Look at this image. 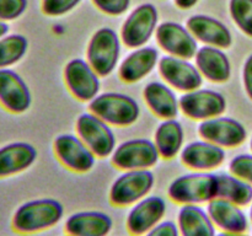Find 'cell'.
Instances as JSON below:
<instances>
[{
  "label": "cell",
  "instance_id": "obj_1",
  "mask_svg": "<svg viewBox=\"0 0 252 236\" xmlns=\"http://www.w3.org/2000/svg\"><path fill=\"white\" fill-rule=\"evenodd\" d=\"M64 208L61 202L53 198H39L21 204L12 215L14 231L30 235L53 228L62 220Z\"/></svg>",
  "mask_w": 252,
  "mask_h": 236
},
{
  "label": "cell",
  "instance_id": "obj_2",
  "mask_svg": "<svg viewBox=\"0 0 252 236\" xmlns=\"http://www.w3.org/2000/svg\"><path fill=\"white\" fill-rule=\"evenodd\" d=\"M217 175L209 172H194L184 175L171 182L167 196L175 203L202 204L217 198Z\"/></svg>",
  "mask_w": 252,
  "mask_h": 236
},
{
  "label": "cell",
  "instance_id": "obj_3",
  "mask_svg": "<svg viewBox=\"0 0 252 236\" xmlns=\"http://www.w3.org/2000/svg\"><path fill=\"white\" fill-rule=\"evenodd\" d=\"M91 113L112 125H130L139 117V106L130 96L105 92L96 96L89 105Z\"/></svg>",
  "mask_w": 252,
  "mask_h": 236
},
{
  "label": "cell",
  "instance_id": "obj_4",
  "mask_svg": "<svg viewBox=\"0 0 252 236\" xmlns=\"http://www.w3.org/2000/svg\"><path fill=\"white\" fill-rule=\"evenodd\" d=\"M154 186V175L149 170H129L111 186L108 198L116 206H128L147 197Z\"/></svg>",
  "mask_w": 252,
  "mask_h": 236
},
{
  "label": "cell",
  "instance_id": "obj_5",
  "mask_svg": "<svg viewBox=\"0 0 252 236\" xmlns=\"http://www.w3.org/2000/svg\"><path fill=\"white\" fill-rule=\"evenodd\" d=\"M121 43L117 33L108 27L97 30L88 47V63L100 76L113 71L120 58Z\"/></svg>",
  "mask_w": 252,
  "mask_h": 236
},
{
  "label": "cell",
  "instance_id": "obj_6",
  "mask_svg": "<svg viewBox=\"0 0 252 236\" xmlns=\"http://www.w3.org/2000/svg\"><path fill=\"white\" fill-rule=\"evenodd\" d=\"M79 138L97 157H107L116 149V137L108 123L94 113H84L76 120Z\"/></svg>",
  "mask_w": 252,
  "mask_h": 236
},
{
  "label": "cell",
  "instance_id": "obj_7",
  "mask_svg": "<svg viewBox=\"0 0 252 236\" xmlns=\"http://www.w3.org/2000/svg\"><path fill=\"white\" fill-rule=\"evenodd\" d=\"M155 143L149 139H132L122 143L112 154V164L121 170H148L159 160Z\"/></svg>",
  "mask_w": 252,
  "mask_h": 236
},
{
  "label": "cell",
  "instance_id": "obj_8",
  "mask_svg": "<svg viewBox=\"0 0 252 236\" xmlns=\"http://www.w3.org/2000/svg\"><path fill=\"white\" fill-rule=\"evenodd\" d=\"M180 110L192 119L219 117L226 110V101L221 93L207 88L189 91L180 98Z\"/></svg>",
  "mask_w": 252,
  "mask_h": 236
},
{
  "label": "cell",
  "instance_id": "obj_9",
  "mask_svg": "<svg viewBox=\"0 0 252 236\" xmlns=\"http://www.w3.org/2000/svg\"><path fill=\"white\" fill-rule=\"evenodd\" d=\"M158 22V10L153 4L138 6L122 27V41L129 48L144 46L152 37Z\"/></svg>",
  "mask_w": 252,
  "mask_h": 236
},
{
  "label": "cell",
  "instance_id": "obj_10",
  "mask_svg": "<svg viewBox=\"0 0 252 236\" xmlns=\"http://www.w3.org/2000/svg\"><path fill=\"white\" fill-rule=\"evenodd\" d=\"M157 41L170 56L191 59L198 51L196 37L189 29L176 22H162L157 29Z\"/></svg>",
  "mask_w": 252,
  "mask_h": 236
},
{
  "label": "cell",
  "instance_id": "obj_11",
  "mask_svg": "<svg viewBox=\"0 0 252 236\" xmlns=\"http://www.w3.org/2000/svg\"><path fill=\"white\" fill-rule=\"evenodd\" d=\"M198 133L204 140L221 148H235L246 139L245 127L234 118L214 117L204 119L199 124Z\"/></svg>",
  "mask_w": 252,
  "mask_h": 236
},
{
  "label": "cell",
  "instance_id": "obj_12",
  "mask_svg": "<svg viewBox=\"0 0 252 236\" xmlns=\"http://www.w3.org/2000/svg\"><path fill=\"white\" fill-rule=\"evenodd\" d=\"M166 213V203L159 196L144 197L134 204L127 216V230L133 236H143L161 221Z\"/></svg>",
  "mask_w": 252,
  "mask_h": 236
},
{
  "label": "cell",
  "instance_id": "obj_13",
  "mask_svg": "<svg viewBox=\"0 0 252 236\" xmlns=\"http://www.w3.org/2000/svg\"><path fill=\"white\" fill-rule=\"evenodd\" d=\"M69 91L81 101H91L100 91L98 74L84 59H71L64 71Z\"/></svg>",
  "mask_w": 252,
  "mask_h": 236
},
{
  "label": "cell",
  "instance_id": "obj_14",
  "mask_svg": "<svg viewBox=\"0 0 252 236\" xmlns=\"http://www.w3.org/2000/svg\"><path fill=\"white\" fill-rule=\"evenodd\" d=\"M159 71L162 78L180 91L197 90L203 83V76L198 68L187 59L174 56H165L159 60Z\"/></svg>",
  "mask_w": 252,
  "mask_h": 236
},
{
  "label": "cell",
  "instance_id": "obj_15",
  "mask_svg": "<svg viewBox=\"0 0 252 236\" xmlns=\"http://www.w3.org/2000/svg\"><path fill=\"white\" fill-rule=\"evenodd\" d=\"M54 152L57 157L69 170L75 172H88L95 164V154L78 137L70 134L59 135L54 140Z\"/></svg>",
  "mask_w": 252,
  "mask_h": 236
},
{
  "label": "cell",
  "instance_id": "obj_16",
  "mask_svg": "<svg viewBox=\"0 0 252 236\" xmlns=\"http://www.w3.org/2000/svg\"><path fill=\"white\" fill-rule=\"evenodd\" d=\"M31 102V92L24 79L11 69H0V105L11 113H22Z\"/></svg>",
  "mask_w": 252,
  "mask_h": 236
},
{
  "label": "cell",
  "instance_id": "obj_17",
  "mask_svg": "<svg viewBox=\"0 0 252 236\" xmlns=\"http://www.w3.org/2000/svg\"><path fill=\"white\" fill-rule=\"evenodd\" d=\"M181 160L187 167L197 171H208L220 166L225 160V151L208 140L189 143L181 152Z\"/></svg>",
  "mask_w": 252,
  "mask_h": 236
},
{
  "label": "cell",
  "instance_id": "obj_18",
  "mask_svg": "<svg viewBox=\"0 0 252 236\" xmlns=\"http://www.w3.org/2000/svg\"><path fill=\"white\" fill-rule=\"evenodd\" d=\"M207 213L214 225L225 233H245L249 229V219L241 206L221 198L208 202Z\"/></svg>",
  "mask_w": 252,
  "mask_h": 236
},
{
  "label": "cell",
  "instance_id": "obj_19",
  "mask_svg": "<svg viewBox=\"0 0 252 236\" xmlns=\"http://www.w3.org/2000/svg\"><path fill=\"white\" fill-rule=\"evenodd\" d=\"M187 29L197 39L207 46L228 48L233 42V36L228 27L214 17L194 15L187 21Z\"/></svg>",
  "mask_w": 252,
  "mask_h": 236
},
{
  "label": "cell",
  "instance_id": "obj_20",
  "mask_svg": "<svg viewBox=\"0 0 252 236\" xmlns=\"http://www.w3.org/2000/svg\"><path fill=\"white\" fill-rule=\"evenodd\" d=\"M112 226L108 214L95 210L74 213L65 221V231L71 236H107Z\"/></svg>",
  "mask_w": 252,
  "mask_h": 236
},
{
  "label": "cell",
  "instance_id": "obj_21",
  "mask_svg": "<svg viewBox=\"0 0 252 236\" xmlns=\"http://www.w3.org/2000/svg\"><path fill=\"white\" fill-rule=\"evenodd\" d=\"M37 157L31 144L15 142L0 148V178L14 176L29 169Z\"/></svg>",
  "mask_w": 252,
  "mask_h": 236
},
{
  "label": "cell",
  "instance_id": "obj_22",
  "mask_svg": "<svg viewBox=\"0 0 252 236\" xmlns=\"http://www.w3.org/2000/svg\"><path fill=\"white\" fill-rule=\"evenodd\" d=\"M199 73L213 83H224L230 78L231 65L226 54L218 47L204 46L196 53Z\"/></svg>",
  "mask_w": 252,
  "mask_h": 236
},
{
  "label": "cell",
  "instance_id": "obj_23",
  "mask_svg": "<svg viewBox=\"0 0 252 236\" xmlns=\"http://www.w3.org/2000/svg\"><path fill=\"white\" fill-rule=\"evenodd\" d=\"M180 236H216V225L209 214L197 204H185L179 211Z\"/></svg>",
  "mask_w": 252,
  "mask_h": 236
},
{
  "label": "cell",
  "instance_id": "obj_24",
  "mask_svg": "<svg viewBox=\"0 0 252 236\" xmlns=\"http://www.w3.org/2000/svg\"><path fill=\"white\" fill-rule=\"evenodd\" d=\"M159 53L152 47H140L130 53L120 66V78L126 83H137L157 65Z\"/></svg>",
  "mask_w": 252,
  "mask_h": 236
},
{
  "label": "cell",
  "instance_id": "obj_25",
  "mask_svg": "<svg viewBox=\"0 0 252 236\" xmlns=\"http://www.w3.org/2000/svg\"><path fill=\"white\" fill-rule=\"evenodd\" d=\"M144 100L153 113L164 119H174L180 110V101L174 91L162 83L153 81L144 88Z\"/></svg>",
  "mask_w": 252,
  "mask_h": 236
},
{
  "label": "cell",
  "instance_id": "obj_26",
  "mask_svg": "<svg viewBox=\"0 0 252 236\" xmlns=\"http://www.w3.org/2000/svg\"><path fill=\"white\" fill-rule=\"evenodd\" d=\"M217 198L225 199L239 206L252 203V184L235 175H217Z\"/></svg>",
  "mask_w": 252,
  "mask_h": 236
},
{
  "label": "cell",
  "instance_id": "obj_27",
  "mask_svg": "<svg viewBox=\"0 0 252 236\" xmlns=\"http://www.w3.org/2000/svg\"><path fill=\"white\" fill-rule=\"evenodd\" d=\"M184 128L176 119H165L155 132V145L160 156L172 159L184 144Z\"/></svg>",
  "mask_w": 252,
  "mask_h": 236
},
{
  "label": "cell",
  "instance_id": "obj_28",
  "mask_svg": "<svg viewBox=\"0 0 252 236\" xmlns=\"http://www.w3.org/2000/svg\"><path fill=\"white\" fill-rule=\"evenodd\" d=\"M29 42L22 34H6L0 38V69L9 68L21 60L27 52Z\"/></svg>",
  "mask_w": 252,
  "mask_h": 236
},
{
  "label": "cell",
  "instance_id": "obj_29",
  "mask_svg": "<svg viewBox=\"0 0 252 236\" xmlns=\"http://www.w3.org/2000/svg\"><path fill=\"white\" fill-rule=\"evenodd\" d=\"M230 14L241 31L252 37V0H230Z\"/></svg>",
  "mask_w": 252,
  "mask_h": 236
},
{
  "label": "cell",
  "instance_id": "obj_30",
  "mask_svg": "<svg viewBox=\"0 0 252 236\" xmlns=\"http://www.w3.org/2000/svg\"><path fill=\"white\" fill-rule=\"evenodd\" d=\"M229 169L231 174L252 184V155H238L230 161Z\"/></svg>",
  "mask_w": 252,
  "mask_h": 236
},
{
  "label": "cell",
  "instance_id": "obj_31",
  "mask_svg": "<svg viewBox=\"0 0 252 236\" xmlns=\"http://www.w3.org/2000/svg\"><path fill=\"white\" fill-rule=\"evenodd\" d=\"M27 7V0H0V21H12L21 16Z\"/></svg>",
  "mask_w": 252,
  "mask_h": 236
},
{
  "label": "cell",
  "instance_id": "obj_32",
  "mask_svg": "<svg viewBox=\"0 0 252 236\" xmlns=\"http://www.w3.org/2000/svg\"><path fill=\"white\" fill-rule=\"evenodd\" d=\"M81 0H43L42 10L49 16H59L70 11Z\"/></svg>",
  "mask_w": 252,
  "mask_h": 236
},
{
  "label": "cell",
  "instance_id": "obj_33",
  "mask_svg": "<svg viewBox=\"0 0 252 236\" xmlns=\"http://www.w3.org/2000/svg\"><path fill=\"white\" fill-rule=\"evenodd\" d=\"M93 2L105 14L116 16L127 11L130 0H93Z\"/></svg>",
  "mask_w": 252,
  "mask_h": 236
},
{
  "label": "cell",
  "instance_id": "obj_34",
  "mask_svg": "<svg viewBox=\"0 0 252 236\" xmlns=\"http://www.w3.org/2000/svg\"><path fill=\"white\" fill-rule=\"evenodd\" d=\"M144 236H180L179 228L174 221H160L157 226L148 231Z\"/></svg>",
  "mask_w": 252,
  "mask_h": 236
},
{
  "label": "cell",
  "instance_id": "obj_35",
  "mask_svg": "<svg viewBox=\"0 0 252 236\" xmlns=\"http://www.w3.org/2000/svg\"><path fill=\"white\" fill-rule=\"evenodd\" d=\"M244 85L249 97L252 100V54L246 59L244 65Z\"/></svg>",
  "mask_w": 252,
  "mask_h": 236
},
{
  "label": "cell",
  "instance_id": "obj_36",
  "mask_svg": "<svg viewBox=\"0 0 252 236\" xmlns=\"http://www.w3.org/2000/svg\"><path fill=\"white\" fill-rule=\"evenodd\" d=\"M197 2H198V0H175V4L180 9H189V7L194 6Z\"/></svg>",
  "mask_w": 252,
  "mask_h": 236
},
{
  "label": "cell",
  "instance_id": "obj_37",
  "mask_svg": "<svg viewBox=\"0 0 252 236\" xmlns=\"http://www.w3.org/2000/svg\"><path fill=\"white\" fill-rule=\"evenodd\" d=\"M7 32H9V26H7L6 22L0 21V38L4 36H6Z\"/></svg>",
  "mask_w": 252,
  "mask_h": 236
},
{
  "label": "cell",
  "instance_id": "obj_38",
  "mask_svg": "<svg viewBox=\"0 0 252 236\" xmlns=\"http://www.w3.org/2000/svg\"><path fill=\"white\" fill-rule=\"evenodd\" d=\"M216 236H248L245 235V233H225V231H221L220 234Z\"/></svg>",
  "mask_w": 252,
  "mask_h": 236
},
{
  "label": "cell",
  "instance_id": "obj_39",
  "mask_svg": "<svg viewBox=\"0 0 252 236\" xmlns=\"http://www.w3.org/2000/svg\"><path fill=\"white\" fill-rule=\"evenodd\" d=\"M250 219H251V221H252V204H251V209H250Z\"/></svg>",
  "mask_w": 252,
  "mask_h": 236
},
{
  "label": "cell",
  "instance_id": "obj_40",
  "mask_svg": "<svg viewBox=\"0 0 252 236\" xmlns=\"http://www.w3.org/2000/svg\"><path fill=\"white\" fill-rule=\"evenodd\" d=\"M251 150H252V139H251Z\"/></svg>",
  "mask_w": 252,
  "mask_h": 236
},
{
  "label": "cell",
  "instance_id": "obj_41",
  "mask_svg": "<svg viewBox=\"0 0 252 236\" xmlns=\"http://www.w3.org/2000/svg\"><path fill=\"white\" fill-rule=\"evenodd\" d=\"M64 236H71V235H64Z\"/></svg>",
  "mask_w": 252,
  "mask_h": 236
}]
</instances>
